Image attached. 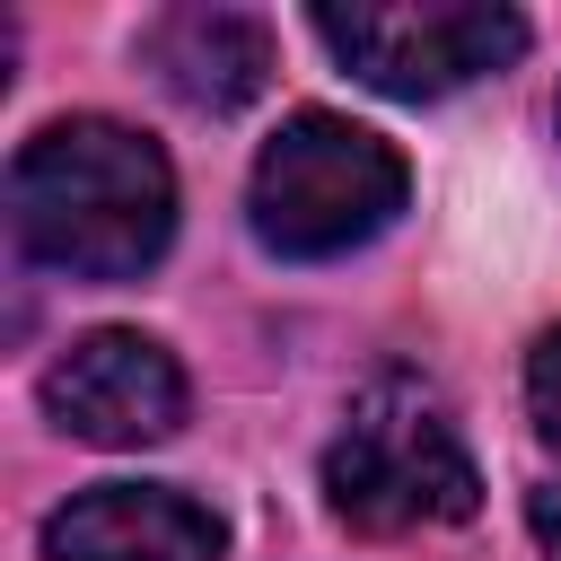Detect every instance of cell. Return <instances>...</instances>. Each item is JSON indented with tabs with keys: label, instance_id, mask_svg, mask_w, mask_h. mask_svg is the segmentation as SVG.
Here are the masks:
<instances>
[{
	"label": "cell",
	"instance_id": "1",
	"mask_svg": "<svg viewBox=\"0 0 561 561\" xmlns=\"http://www.w3.org/2000/svg\"><path fill=\"white\" fill-rule=\"evenodd\" d=\"M9 228L44 272L140 280L175 237V167L131 123L105 114L44 123L9 158Z\"/></svg>",
	"mask_w": 561,
	"mask_h": 561
},
{
	"label": "cell",
	"instance_id": "2",
	"mask_svg": "<svg viewBox=\"0 0 561 561\" xmlns=\"http://www.w3.org/2000/svg\"><path fill=\"white\" fill-rule=\"evenodd\" d=\"M324 500L351 535H421V526L473 517L482 473H473V447L447 394L412 368L368 377L324 447Z\"/></svg>",
	"mask_w": 561,
	"mask_h": 561
},
{
	"label": "cell",
	"instance_id": "6",
	"mask_svg": "<svg viewBox=\"0 0 561 561\" xmlns=\"http://www.w3.org/2000/svg\"><path fill=\"white\" fill-rule=\"evenodd\" d=\"M228 526L167 482H88L44 517V561H219Z\"/></svg>",
	"mask_w": 561,
	"mask_h": 561
},
{
	"label": "cell",
	"instance_id": "4",
	"mask_svg": "<svg viewBox=\"0 0 561 561\" xmlns=\"http://www.w3.org/2000/svg\"><path fill=\"white\" fill-rule=\"evenodd\" d=\"M316 35L377 96H403V105L473 88L526 53V18L500 0H421V9L412 0H351V9H316Z\"/></svg>",
	"mask_w": 561,
	"mask_h": 561
},
{
	"label": "cell",
	"instance_id": "9",
	"mask_svg": "<svg viewBox=\"0 0 561 561\" xmlns=\"http://www.w3.org/2000/svg\"><path fill=\"white\" fill-rule=\"evenodd\" d=\"M526 517H535V535H543V552L561 561V491H535V500H526Z\"/></svg>",
	"mask_w": 561,
	"mask_h": 561
},
{
	"label": "cell",
	"instance_id": "3",
	"mask_svg": "<svg viewBox=\"0 0 561 561\" xmlns=\"http://www.w3.org/2000/svg\"><path fill=\"white\" fill-rule=\"evenodd\" d=\"M403 193H412V167H403L394 140H377L351 114H316L307 105L263 140L245 210H254V237L280 263H333V254L386 237Z\"/></svg>",
	"mask_w": 561,
	"mask_h": 561
},
{
	"label": "cell",
	"instance_id": "8",
	"mask_svg": "<svg viewBox=\"0 0 561 561\" xmlns=\"http://www.w3.org/2000/svg\"><path fill=\"white\" fill-rule=\"evenodd\" d=\"M526 412H535V430L561 447V324L526 351Z\"/></svg>",
	"mask_w": 561,
	"mask_h": 561
},
{
	"label": "cell",
	"instance_id": "5",
	"mask_svg": "<svg viewBox=\"0 0 561 561\" xmlns=\"http://www.w3.org/2000/svg\"><path fill=\"white\" fill-rule=\"evenodd\" d=\"M44 412L88 447H149L184 421V368L149 333H88L44 368Z\"/></svg>",
	"mask_w": 561,
	"mask_h": 561
},
{
	"label": "cell",
	"instance_id": "7",
	"mask_svg": "<svg viewBox=\"0 0 561 561\" xmlns=\"http://www.w3.org/2000/svg\"><path fill=\"white\" fill-rule=\"evenodd\" d=\"M140 61L193 114H237L272 79V26L254 9H167V18H149Z\"/></svg>",
	"mask_w": 561,
	"mask_h": 561
}]
</instances>
